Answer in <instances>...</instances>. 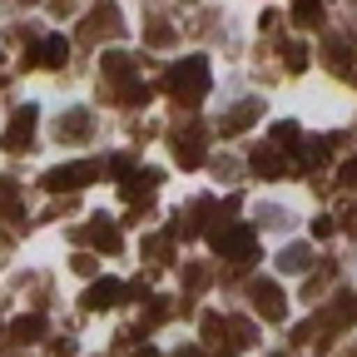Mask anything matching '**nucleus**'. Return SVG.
<instances>
[{"mask_svg":"<svg viewBox=\"0 0 357 357\" xmlns=\"http://www.w3.org/2000/svg\"><path fill=\"white\" fill-rule=\"evenodd\" d=\"M144 75V60L139 55H124V50H109L100 60V105H114V109H144L154 100V89L139 79Z\"/></svg>","mask_w":357,"mask_h":357,"instance_id":"f257e3e1","label":"nucleus"},{"mask_svg":"<svg viewBox=\"0 0 357 357\" xmlns=\"http://www.w3.org/2000/svg\"><path fill=\"white\" fill-rule=\"evenodd\" d=\"M164 95L174 100V109L194 114V109L213 95V70H208V60H204V55H184L178 65H169V75H164Z\"/></svg>","mask_w":357,"mask_h":357,"instance_id":"f03ea898","label":"nucleus"},{"mask_svg":"<svg viewBox=\"0 0 357 357\" xmlns=\"http://www.w3.org/2000/svg\"><path fill=\"white\" fill-rule=\"evenodd\" d=\"M208 243H213V253L223 263H234V268H248L258 258V229H248V223H238V218L218 223V229L208 234Z\"/></svg>","mask_w":357,"mask_h":357,"instance_id":"7ed1b4c3","label":"nucleus"},{"mask_svg":"<svg viewBox=\"0 0 357 357\" xmlns=\"http://www.w3.org/2000/svg\"><path fill=\"white\" fill-rule=\"evenodd\" d=\"M95 178H105V159H75V164H60V169H45L40 174V184L50 189V194H79V189H89Z\"/></svg>","mask_w":357,"mask_h":357,"instance_id":"20e7f679","label":"nucleus"},{"mask_svg":"<svg viewBox=\"0 0 357 357\" xmlns=\"http://www.w3.org/2000/svg\"><path fill=\"white\" fill-rule=\"evenodd\" d=\"M169 149H174V164L204 169V164H208V129H204L199 119L174 124V129H169Z\"/></svg>","mask_w":357,"mask_h":357,"instance_id":"39448f33","label":"nucleus"},{"mask_svg":"<svg viewBox=\"0 0 357 357\" xmlns=\"http://www.w3.org/2000/svg\"><path fill=\"white\" fill-rule=\"evenodd\" d=\"M35 139H40V109H35V105L10 109L6 134H0V149H6V154H30V149H35Z\"/></svg>","mask_w":357,"mask_h":357,"instance_id":"423d86ee","label":"nucleus"},{"mask_svg":"<svg viewBox=\"0 0 357 357\" xmlns=\"http://www.w3.org/2000/svg\"><path fill=\"white\" fill-rule=\"evenodd\" d=\"M248 303L263 323H283L288 318V293L273 283V278H248Z\"/></svg>","mask_w":357,"mask_h":357,"instance_id":"0eeeda50","label":"nucleus"},{"mask_svg":"<svg viewBox=\"0 0 357 357\" xmlns=\"http://www.w3.org/2000/svg\"><path fill=\"white\" fill-rule=\"evenodd\" d=\"M79 45H100V40H119L124 35V15H119V6H95L84 20H79Z\"/></svg>","mask_w":357,"mask_h":357,"instance_id":"6e6552de","label":"nucleus"},{"mask_svg":"<svg viewBox=\"0 0 357 357\" xmlns=\"http://www.w3.org/2000/svg\"><path fill=\"white\" fill-rule=\"evenodd\" d=\"M95 134H100V124H95V114H89V109H60V114H55V144H65V149L89 144Z\"/></svg>","mask_w":357,"mask_h":357,"instance_id":"1a4fd4ad","label":"nucleus"},{"mask_svg":"<svg viewBox=\"0 0 357 357\" xmlns=\"http://www.w3.org/2000/svg\"><path fill=\"white\" fill-rule=\"evenodd\" d=\"M70 238H75V243H95V248H100L105 258L124 253V229H119V223H109L105 213H95V218H89L84 229H75Z\"/></svg>","mask_w":357,"mask_h":357,"instance_id":"9d476101","label":"nucleus"},{"mask_svg":"<svg viewBox=\"0 0 357 357\" xmlns=\"http://www.w3.org/2000/svg\"><path fill=\"white\" fill-rule=\"evenodd\" d=\"M248 169L263 178V184H278V178H293V159H288V154H278V149L268 144V139L248 149Z\"/></svg>","mask_w":357,"mask_h":357,"instance_id":"9b49d317","label":"nucleus"},{"mask_svg":"<svg viewBox=\"0 0 357 357\" xmlns=\"http://www.w3.org/2000/svg\"><path fill=\"white\" fill-rule=\"evenodd\" d=\"M164 184V174L159 169H134L124 184H119V199L129 204V208H154V189Z\"/></svg>","mask_w":357,"mask_h":357,"instance_id":"f8f14e48","label":"nucleus"},{"mask_svg":"<svg viewBox=\"0 0 357 357\" xmlns=\"http://www.w3.org/2000/svg\"><path fill=\"white\" fill-rule=\"evenodd\" d=\"M263 119V95H243L234 109H223V119L213 124L218 134H223V139H234V134H243V129H253Z\"/></svg>","mask_w":357,"mask_h":357,"instance_id":"ddd939ff","label":"nucleus"},{"mask_svg":"<svg viewBox=\"0 0 357 357\" xmlns=\"http://www.w3.org/2000/svg\"><path fill=\"white\" fill-rule=\"evenodd\" d=\"M323 70L337 75V79H352L357 70V45L347 35H323Z\"/></svg>","mask_w":357,"mask_h":357,"instance_id":"4468645a","label":"nucleus"},{"mask_svg":"<svg viewBox=\"0 0 357 357\" xmlns=\"http://www.w3.org/2000/svg\"><path fill=\"white\" fill-rule=\"evenodd\" d=\"M312 323H318L323 333H337V328H357V293L352 288H337V298L318 312V318H312Z\"/></svg>","mask_w":357,"mask_h":357,"instance_id":"2eb2a0df","label":"nucleus"},{"mask_svg":"<svg viewBox=\"0 0 357 357\" xmlns=\"http://www.w3.org/2000/svg\"><path fill=\"white\" fill-rule=\"evenodd\" d=\"M164 15H169L164 6H149L144 10V45H149V50H174V45H178V30Z\"/></svg>","mask_w":357,"mask_h":357,"instance_id":"dca6fc26","label":"nucleus"},{"mask_svg":"<svg viewBox=\"0 0 357 357\" xmlns=\"http://www.w3.org/2000/svg\"><path fill=\"white\" fill-rule=\"evenodd\" d=\"M119 303H124V283H119V278H95V283H89V293L79 298L84 312H105V307H119Z\"/></svg>","mask_w":357,"mask_h":357,"instance_id":"f3484780","label":"nucleus"},{"mask_svg":"<svg viewBox=\"0 0 357 357\" xmlns=\"http://www.w3.org/2000/svg\"><path fill=\"white\" fill-rule=\"evenodd\" d=\"M65 65H70V40L65 35L35 40V70H65Z\"/></svg>","mask_w":357,"mask_h":357,"instance_id":"a211bd4d","label":"nucleus"},{"mask_svg":"<svg viewBox=\"0 0 357 357\" xmlns=\"http://www.w3.org/2000/svg\"><path fill=\"white\" fill-rule=\"evenodd\" d=\"M273 55H283V75H303L307 65H312V50H307V45L303 40H288V35H278V45H273Z\"/></svg>","mask_w":357,"mask_h":357,"instance_id":"6ab92c4d","label":"nucleus"},{"mask_svg":"<svg viewBox=\"0 0 357 357\" xmlns=\"http://www.w3.org/2000/svg\"><path fill=\"white\" fill-rule=\"evenodd\" d=\"M40 337H45V318L40 312H20V318L10 323V333H6V347H30Z\"/></svg>","mask_w":357,"mask_h":357,"instance_id":"aec40b11","label":"nucleus"},{"mask_svg":"<svg viewBox=\"0 0 357 357\" xmlns=\"http://www.w3.org/2000/svg\"><path fill=\"white\" fill-rule=\"evenodd\" d=\"M333 278H337V258H323V263H312V268H307V278H303V298H323Z\"/></svg>","mask_w":357,"mask_h":357,"instance_id":"412c9836","label":"nucleus"},{"mask_svg":"<svg viewBox=\"0 0 357 357\" xmlns=\"http://www.w3.org/2000/svg\"><path fill=\"white\" fill-rule=\"evenodd\" d=\"M288 20H293L298 30H323V25H328V10H323V0H293Z\"/></svg>","mask_w":357,"mask_h":357,"instance_id":"4be33fe9","label":"nucleus"},{"mask_svg":"<svg viewBox=\"0 0 357 357\" xmlns=\"http://www.w3.org/2000/svg\"><path fill=\"white\" fill-rule=\"evenodd\" d=\"M139 253L149 258V273H159V268H169V263H174V238H169V234H149Z\"/></svg>","mask_w":357,"mask_h":357,"instance_id":"5701e85b","label":"nucleus"},{"mask_svg":"<svg viewBox=\"0 0 357 357\" xmlns=\"http://www.w3.org/2000/svg\"><path fill=\"white\" fill-rule=\"evenodd\" d=\"M312 263H318V253H312L307 243H288V248L278 253V273H307Z\"/></svg>","mask_w":357,"mask_h":357,"instance_id":"b1692460","label":"nucleus"},{"mask_svg":"<svg viewBox=\"0 0 357 357\" xmlns=\"http://www.w3.org/2000/svg\"><path fill=\"white\" fill-rule=\"evenodd\" d=\"M223 342L229 347H253L258 342V323L253 318H223Z\"/></svg>","mask_w":357,"mask_h":357,"instance_id":"393cba45","label":"nucleus"},{"mask_svg":"<svg viewBox=\"0 0 357 357\" xmlns=\"http://www.w3.org/2000/svg\"><path fill=\"white\" fill-rule=\"evenodd\" d=\"M258 229H293V213L283 204H263L258 208Z\"/></svg>","mask_w":357,"mask_h":357,"instance_id":"a878e982","label":"nucleus"},{"mask_svg":"<svg viewBox=\"0 0 357 357\" xmlns=\"http://www.w3.org/2000/svg\"><path fill=\"white\" fill-rule=\"evenodd\" d=\"M199 337H204V347H223V312H204Z\"/></svg>","mask_w":357,"mask_h":357,"instance_id":"bb28decb","label":"nucleus"},{"mask_svg":"<svg viewBox=\"0 0 357 357\" xmlns=\"http://www.w3.org/2000/svg\"><path fill=\"white\" fill-rule=\"evenodd\" d=\"M208 169H213V178H218V184H238V174H243V164H238L234 154H223V159H208Z\"/></svg>","mask_w":357,"mask_h":357,"instance_id":"cd10ccee","label":"nucleus"},{"mask_svg":"<svg viewBox=\"0 0 357 357\" xmlns=\"http://www.w3.org/2000/svg\"><path fill=\"white\" fill-rule=\"evenodd\" d=\"M134 169H139V164H134V154H109V159H105V178H114V184H124Z\"/></svg>","mask_w":357,"mask_h":357,"instance_id":"c85d7f7f","label":"nucleus"},{"mask_svg":"<svg viewBox=\"0 0 357 357\" xmlns=\"http://www.w3.org/2000/svg\"><path fill=\"white\" fill-rule=\"evenodd\" d=\"M10 208H20V178L0 174V213H10Z\"/></svg>","mask_w":357,"mask_h":357,"instance_id":"c756f323","label":"nucleus"},{"mask_svg":"<svg viewBox=\"0 0 357 357\" xmlns=\"http://www.w3.org/2000/svg\"><path fill=\"white\" fill-rule=\"evenodd\" d=\"M258 35H263V40H278V35H283V10H263V15H258Z\"/></svg>","mask_w":357,"mask_h":357,"instance_id":"7c9ffc66","label":"nucleus"},{"mask_svg":"<svg viewBox=\"0 0 357 357\" xmlns=\"http://www.w3.org/2000/svg\"><path fill=\"white\" fill-rule=\"evenodd\" d=\"M184 288H189V298L208 288V268H204V263H189V268H184Z\"/></svg>","mask_w":357,"mask_h":357,"instance_id":"2f4dec72","label":"nucleus"},{"mask_svg":"<svg viewBox=\"0 0 357 357\" xmlns=\"http://www.w3.org/2000/svg\"><path fill=\"white\" fill-rule=\"evenodd\" d=\"M333 223H342V234H347V238H357V199H347V204L337 208V218H333Z\"/></svg>","mask_w":357,"mask_h":357,"instance_id":"473e14b6","label":"nucleus"},{"mask_svg":"<svg viewBox=\"0 0 357 357\" xmlns=\"http://www.w3.org/2000/svg\"><path fill=\"white\" fill-rule=\"evenodd\" d=\"M70 268H75L79 278H95V273H100V258H95V253H75V258H70Z\"/></svg>","mask_w":357,"mask_h":357,"instance_id":"72a5a7b5","label":"nucleus"},{"mask_svg":"<svg viewBox=\"0 0 357 357\" xmlns=\"http://www.w3.org/2000/svg\"><path fill=\"white\" fill-rule=\"evenodd\" d=\"M337 189L357 194V159H342V169H337Z\"/></svg>","mask_w":357,"mask_h":357,"instance_id":"f704fd0d","label":"nucleus"},{"mask_svg":"<svg viewBox=\"0 0 357 357\" xmlns=\"http://www.w3.org/2000/svg\"><path fill=\"white\" fill-rule=\"evenodd\" d=\"M50 357H75V333H65V337H50Z\"/></svg>","mask_w":357,"mask_h":357,"instance_id":"c9c22d12","label":"nucleus"},{"mask_svg":"<svg viewBox=\"0 0 357 357\" xmlns=\"http://www.w3.org/2000/svg\"><path fill=\"white\" fill-rule=\"evenodd\" d=\"M333 229H337V223H333V218H312V238H328Z\"/></svg>","mask_w":357,"mask_h":357,"instance_id":"e433bc0d","label":"nucleus"},{"mask_svg":"<svg viewBox=\"0 0 357 357\" xmlns=\"http://www.w3.org/2000/svg\"><path fill=\"white\" fill-rule=\"evenodd\" d=\"M75 6H79V0H50V10H55V15H75Z\"/></svg>","mask_w":357,"mask_h":357,"instance_id":"4c0bfd02","label":"nucleus"},{"mask_svg":"<svg viewBox=\"0 0 357 357\" xmlns=\"http://www.w3.org/2000/svg\"><path fill=\"white\" fill-rule=\"evenodd\" d=\"M337 357H357V342H347V347H342V352H337Z\"/></svg>","mask_w":357,"mask_h":357,"instance_id":"58836bf2","label":"nucleus"},{"mask_svg":"<svg viewBox=\"0 0 357 357\" xmlns=\"http://www.w3.org/2000/svg\"><path fill=\"white\" fill-rule=\"evenodd\" d=\"M129 357H159V352H154V347H144V352H129Z\"/></svg>","mask_w":357,"mask_h":357,"instance_id":"ea45409f","label":"nucleus"},{"mask_svg":"<svg viewBox=\"0 0 357 357\" xmlns=\"http://www.w3.org/2000/svg\"><path fill=\"white\" fill-rule=\"evenodd\" d=\"M0 70H6V50H0ZM0 89H6V75H0Z\"/></svg>","mask_w":357,"mask_h":357,"instance_id":"a19ab883","label":"nucleus"},{"mask_svg":"<svg viewBox=\"0 0 357 357\" xmlns=\"http://www.w3.org/2000/svg\"><path fill=\"white\" fill-rule=\"evenodd\" d=\"M352 84H357V70H352Z\"/></svg>","mask_w":357,"mask_h":357,"instance_id":"79ce46f5","label":"nucleus"},{"mask_svg":"<svg viewBox=\"0 0 357 357\" xmlns=\"http://www.w3.org/2000/svg\"><path fill=\"white\" fill-rule=\"evenodd\" d=\"M0 342H6V333H0Z\"/></svg>","mask_w":357,"mask_h":357,"instance_id":"37998d69","label":"nucleus"}]
</instances>
